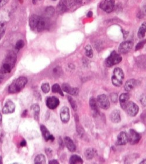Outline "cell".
I'll use <instances>...</instances> for the list:
<instances>
[{
	"label": "cell",
	"instance_id": "obj_2",
	"mask_svg": "<svg viewBox=\"0 0 146 164\" xmlns=\"http://www.w3.org/2000/svg\"><path fill=\"white\" fill-rule=\"evenodd\" d=\"M16 62V55L13 51L9 52L6 55L2 64L0 66V74H5L9 73Z\"/></svg>",
	"mask_w": 146,
	"mask_h": 164
},
{
	"label": "cell",
	"instance_id": "obj_22",
	"mask_svg": "<svg viewBox=\"0 0 146 164\" xmlns=\"http://www.w3.org/2000/svg\"><path fill=\"white\" fill-rule=\"evenodd\" d=\"M130 98V95L128 93H123L119 97V100L121 102V105L122 107L124 109L128 101Z\"/></svg>",
	"mask_w": 146,
	"mask_h": 164
},
{
	"label": "cell",
	"instance_id": "obj_23",
	"mask_svg": "<svg viewBox=\"0 0 146 164\" xmlns=\"http://www.w3.org/2000/svg\"><path fill=\"white\" fill-rule=\"evenodd\" d=\"M31 110L33 112L34 118L36 120L38 121L39 120V114H40V106L38 104H33L31 106Z\"/></svg>",
	"mask_w": 146,
	"mask_h": 164
},
{
	"label": "cell",
	"instance_id": "obj_47",
	"mask_svg": "<svg viewBox=\"0 0 146 164\" xmlns=\"http://www.w3.org/2000/svg\"><path fill=\"white\" fill-rule=\"evenodd\" d=\"M140 164H146V160H144L143 161H142L141 163H140Z\"/></svg>",
	"mask_w": 146,
	"mask_h": 164
},
{
	"label": "cell",
	"instance_id": "obj_35",
	"mask_svg": "<svg viewBox=\"0 0 146 164\" xmlns=\"http://www.w3.org/2000/svg\"><path fill=\"white\" fill-rule=\"evenodd\" d=\"M146 43V40H142V41L139 42V43H138V45H136V46L135 50L137 51V50H140V49H142L144 47V46H145V45Z\"/></svg>",
	"mask_w": 146,
	"mask_h": 164
},
{
	"label": "cell",
	"instance_id": "obj_9",
	"mask_svg": "<svg viewBox=\"0 0 146 164\" xmlns=\"http://www.w3.org/2000/svg\"><path fill=\"white\" fill-rule=\"evenodd\" d=\"M97 103L100 107L103 109H108L110 107L109 100L107 96V95L102 94L98 96L97 97Z\"/></svg>",
	"mask_w": 146,
	"mask_h": 164
},
{
	"label": "cell",
	"instance_id": "obj_16",
	"mask_svg": "<svg viewBox=\"0 0 146 164\" xmlns=\"http://www.w3.org/2000/svg\"><path fill=\"white\" fill-rule=\"evenodd\" d=\"M40 130L43 135V137L46 141L50 140L53 141L54 140V137H53V136L50 133L49 130L44 125L40 126Z\"/></svg>",
	"mask_w": 146,
	"mask_h": 164
},
{
	"label": "cell",
	"instance_id": "obj_37",
	"mask_svg": "<svg viewBox=\"0 0 146 164\" xmlns=\"http://www.w3.org/2000/svg\"><path fill=\"white\" fill-rule=\"evenodd\" d=\"M111 100L112 102H114V103H116L117 101V98H118V95L116 93H112L111 95Z\"/></svg>",
	"mask_w": 146,
	"mask_h": 164
},
{
	"label": "cell",
	"instance_id": "obj_1",
	"mask_svg": "<svg viewBox=\"0 0 146 164\" xmlns=\"http://www.w3.org/2000/svg\"><path fill=\"white\" fill-rule=\"evenodd\" d=\"M29 25L32 30L40 32L49 27V22L47 19L33 14L30 17Z\"/></svg>",
	"mask_w": 146,
	"mask_h": 164
},
{
	"label": "cell",
	"instance_id": "obj_30",
	"mask_svg": "<svg viewBox=\"0 0 146 164\" xmlns=\"http://www.w3.org/2000/svg\"><path fill=\"white\" fill-rule=\"evenodd\" d=\"M6 29V23L5 22H0V40L5 34Z\"/></svg>",
	"mask_w": 146,
	"mask_h": 164
},
{
	"label": "cell",
	"instance_id": "obj_27",
	"mask_svg": "<svg viewBox=\"0 0 146 164\" xmlns=\"http://www.w3.org/2000/svg\"><path fill=\"white\" fill-rule=\"evenodd\" d=\"M95 154V150L94 149H87L85 151V157L88 160H92Z\"/></svg>",
	"mask_w": 146,
	"mask_h": 164
},
{
	"label": "cell",
	"instance_id": "obj_29",
	"mask_svg": "<svg viewBox=\"0 0 146 164\" xmlns=\"http://www.w3.org/2000/svg\"><path fill=\"white\" fill-rule=\"evenodd\" d=\"M85 54L89 58H92L93 57V50L90 45H87L85 47Z\"/></svg>",
	"mask_w": 146,
	"mask_h": 164
},
{
	"label": "cell",
	"instance_id": "obj_39",
	"mask_svg": "<svg viewBox=\"0 0 146 164\" xmlns=\"http://www.w3.org/2000/svg\"><path fill=\"white\" fill-rule=\"evenodd\" d=\"M7 2V0H0V8H1Z\"/></svg>",
	"mask_w": 146,
	"mask_h": 164
},
{
	"label": "cell",
	"instance_id": "obj_41",
	"mask_svg": "<svg viewBox=\"0 0 146 164\" xmlns=\"http://www.w3.org/2000/svg\"><path fill=\"white\" fill-rule=\"evenodd\" d=\"M20 145L21 147H25V146L26 145V141L24 140H22V141L20 143Z\"/></svg>",
	"mask_w": 146,
	"mask_h": 164
},
{
	"label": "cell",
	"instance_id": "obj_17",
	"mask_svg": "<svg viewBox=\"0 0 146 164\" xmlns=\"http://www.w3.org/2000/svg\"><path fill=\"white\" fill-rule=\"evenodd\" d=\"M69 3L68 0H60L57 6V11L60 13L65 12L68 8Z\"/></svg>",
	"mask_w": 146,
	"mask_h": 164
},
{
	"label": "cell",
	"instance_id": "obj_49",
	"mask_svg": "<svg viewBox=\"0 0 146 164\" xmlns=\"http://www.w3.org/2000/svg\"><path fill=\"white\" fill-rule=\"evenodd\" d=\"M0 164H2V157L0 156Z\"/></svg>",
	"mask_w": 146,
	"mask_h": 164
},
{
	"label": "cell",
	"instance_id": "obj_43",
	"mask_svg": "<svg viewBox=\"0 0 146 164\" xmlns=\"http://www.w3.org/2000/svg\"><path fill=\"white\" fill-rule=\"evenodd\" d=\"M142 15H146V5L144 6L143 9V14Z\"/></svg>",
	"mask_w": 146,
	"mask_h": 164
},
{
	"label": "cell",
	"instance_id": "obj_19",
	"mask_svg": "<svg viewBox=\"0 0 146 164\" xmlns=\"http://www.w3.org/2000/svg\"><path fill=\"white\" fill-rule=\"evenodd\" d=\"M138 85V81L135 79H130L127 81L125 85V90L129 92L133 89Z\"/></svg>",
	"mask_w": 146,
	"mask_h": 164
},
{
	"label": "cell",
	"instance_id": "obj_33",
	"mask_svg": "<svg viewBox=\"0 0 146 164\" xmlns=\"http://www.w3.org/2000/svg\"><path fill=\"white\" fill-rule=\"evenodd\" d=\"M41 89L44 93H48L50 91V85L48 83H44L42 85Z\"/></svg>",
	"mask_w": 146,
	"mask_h": 164
},
{
	"label": "cell",
	"instance_id": "obj_40",
	"mask_svg": "<svg viewBox=\"0 0 146 164\" xmlns=\"http://www.w3.org/2000/svg\"><path fill=\"white\" fill-rule=\"evenodd\" d=\"M49 163L50 164H59V162L55 160H51V161H50L49 162Z\"/></svg>",
	"mask_w": 146,
	"mask_h": 164
},
{
	"label": "cell",
	"instance_id": "obj_45",
	"mask_svg": "<svg viewBox=\"0 0 146 164\" xmlns=\"http://www.w3.org/2000/svg\"><path fill=\"white\" fill-rule=\"evenodd\" d=\"M75 1L76 2V3L80 4V3H81L83 1V0H75Z\"/></svg>",
	"mask_w": 146,
	"mask_h": 164
},
{
	"label": "cell",
	"instance_id": "obj_24",
	"mask_svg": "<svg viewBox=\"0 0 146 164\" xmlns=\"http://www.w3.org/2000/svg\"><path fill=\"white\" fill-rule=\"evenodd\" d=\"M69 163L71 164H83V160L80 156L74 155V156H72L70 157Z\"/></svg>",
	"mask_w": 146,
	"mask_h": 164
},
{
	"label": "cell",
	"instance_id": "obj_8",
	"mask_svg": "<svg viewBox=\"0 0 146 164\" xmlns=\"http://www.w3.org/2000/svg\"><path fill=\"white\" fill-rule=\"evenodd\" d=\"M128 137V141L131 145H135L138 143L141 139L140 134L133 129L129 130Z\"/></svg>",
	"mask_w": 146,
	"mask_h": 164
},
{
	"label": "cell",
	"instance_id": "obj_34",
	"mask_svg": "<svg viewBox=\"0 0 146 164\" xmlns=\"http://www.w3.org/2000/svg\"><path fill=\"white\" fill-rule=\"evenodd\" d=\"M24 45H25L24 41L22 40H19L16 42V43L15 45V48L17 50H19V49L23 48L24 47Z\"/></svg>",
	"mask_w": 146,
	"mask_h": 164
},
{
	"label": "cell",
	"instance_id": "obj_14",
	"mask_svg": "<svg viewBox=\"0 0 146 164\" xmlns=\"http://www.w3.org/2000/svg\"><path fill=\"white\" fill-rule=\"evenodd\" d=\"M70 117V110L69 109L66 107L64 106L61 108L60 110V119L63 123H67Z\"/></svg>",
	"mask_w": 146,
	"mask_h": 164
},
{
	"label": "cell",
	"instance_id": "obj_42",
	"mask_svg": "<svg viewBox=\"0 0 146 164\" xmlns=\"http://www.w3.org/2000/svg\"><path fill=\"white\" fill-rule=\"evenodd\" d=\"M92 15H93V13L92 11H89L87 13V17H88V18H91L92 16Z\"/></svg>",
	"mask_w": 146,
	"mask_h": 164
},
{
	"label": "cell",
	"instance_id": "obj_6",
	"mask_svg": "<svg viewBox=\"0 0 146 164\" xmlns=\"http://www.w3.org/2000/svg\"><path fill=\"white\" fill-rule=\"evenodd\" d=\"M124 110H125L126 113L130 116L134 117L138 115L139 108V106L133 102H129L126 103Z\"/></svg>",
	"mask_w": 146,
	"mask_h": 164
},
{
	"label": "cell",
	"instance_id": "obj_15",
	"mask_svg": "<svg viewBox=\"0 0 146 164\" xmlns=\"http://www.w3.org/2000/svg\"><path fill=\"white\" fill-rule=\"evenodd\" d=\"M128 142V134L124 131L120 133L117 138L116 144L118 146H124Z\"/></svg>",
	"mask_w": 146,
	"mask_h": 164
},
{
	"label": "cell",
	"instance_id": "obj_44",
	"mask_svg": "<svg viewBox=\"0 0 146 164\" xmlns=\"http://www.w3.org/2000/svg\"><path fill=\"white\" fill-rule=\"evenodd\" d=\"M3 79H4V76L2 75H0V83L2 81Z\"/></svg>",
	"mask_w": 146,
	"mask_h": 164
},
{
	"label": "cell",
	"instance_id": "obj_50",
	"mask_svg": "<svg viewBox=\"0 0 146 164\" xmlns=\"http://www.w3.org/2000/svg\"><path fill=\"white\" fill-rule=\"evenodd\" d=\"M52 1H56V0H52Z\"/></svg>",
	"mask_w": 146,
	"mask_h": 164
},
{
	"label": "cell",
	"instance_id": "obj_10",
	"mask_svg": "<svg viewBox=\"0 0 146 164\" xmlns=\"http://www.w3.org/2000/svg\"><path fill=\"white\" fill-rule=\"evenodd\" d=\"M133 47V43L132 41L128 40L122 42L119 47V52L121 54H126L128 53Z\"/></svg>",
	"mask_w": 146,
	"mask_h": 164
},
{
	"label": "cell",
	"instance_id": "obj_5",
	"mask_svg": "<svg viewBox=\"0 0 146 164\" xmlns=\"http://www.w3.org/2000/svg\"><path fill=\"white\" fill-rule=\"evenodd\" d=\"M122 60L121 56L116 51H113L108 56L105 61V64L107 67H111L116 64H119Z\"/></svg>",
	"mask_w": 146,
	"mask_h": 164
},
{
	"label": "cell",
	"instance_id": "obj_31",
	"mask_svg": "<svg viewBox=\"0 0 146 164\" xmlns=\"http://www.w3.org/2000/svg\"><path fill=\"white\" fill-rule=\"evenodd\" d=\"M55 12L54 8L53 6H48L46 9V13L47 16L51 17L52 16Z\"/></svg>",
	"mask_w": 146,
	"mask_h": 164
},
{
	"label": "cell",
	"instance_id": "obj_4",
	"mask_svg": "<svg viewBox=\"0 0 146 164\" xmlns=\"http://www.w3.org/2000/svg\"><path fill=\"white\" fill-rule=\"evenodd\" d=\"M125 75L123 70L119 68H115L112 77V82L115 86H120L122 85Z\"/></svg>",
	"mask_w": 146,
	"mask_h": 164
},
{
	"label": "cell",
	"instance_id": "obj_46",
	"mask_svg": "<svg viewBox=\"0 0 146 164\" xmlns=\"http://www.w3.org/2000/svg\"><path fill=\"white\" fill-rule=\"evenodd\" d=\"M1 123H2V115L0 113V126L1 125Z\"/></svg>",
	"mask_w": 146,
	"mask_h": 164
},
{
	"label": "cell",
	"instance_id": "obj_21",
	"mask_svg": "<svg viewBox=\"0 0 146 164\" xmlns=\"http://www.w3.org/2000/svg\"><path fill=\"white\" fill-rule=\"evenodd\" d=\"M65 144L67 148L69 150V151L71 152H74L76 150V146L73 140L68 137H66L64 139Z\"/></svg>",
	"mask_w": 146,
	"mask_h": 164
},
{
	"label": "cell",
	"instance_id": "obj_18",
	"mask_svg": "<svg viewBox=\"0 0 146 164\" xmlns=\"http://www.w3.org/2000/svg\"><path fill=\"white\" fill-rule=\"evenodd\" d=\"M111 120L114 123H118L121 120V112L119 110H114L110 115Z\"/></svg>",
	"mask_w": 146,
	"mask_h": 164
},
{
	"label": "cell",
	"instance_id": "obj_25",
	"mask_svg": "<svg viewBox=\"0 0 146 164\" xmlns=\"http://www.w3.org/2000/svg\"><path fill=\"white\" fill-rule=\"evenodd\" d=\"M146 32V22H144L140 26L139 31H138V37L139 38H143L145 36Z\"/></svg>",
	"mask_w": 146,
	"mask_h": 164
},
{
	"label": "cell",
	"instance_id": "obj_32",
	"mask_svg": "<svg viewBox=\"0 0 146 164\" xmlns=\"http://www.w3.org/2000/svg\"><path fill=\"white\" fill-rule=\"evenodd\" d=\"M67 98H68V100H69V102H70V105H71L72 108L74 110L76 111L77 109V104H76L75 101L71 96H67Z\"/></svg>",
	"mask_w": 146,
	"mask_h": 164
},
{
	"label": "cell",
	"instance_id": "obj_36",
	"mask_svg": "<svg viewBox=\"0 0 146 164\" xmlns=\"http://www.w3.org/2000/svg\"><path fill=\"white\" fill-rule=\"evenodd\" d=\"M140 103L144 106H146V95H143L140 99Z\"/></svg>",
	"mask_w": 146,
	"mask_h": 164
},
{
	"label": "cell",
	"instance_id": "obj_12",
	"mask_svg": "<svg viewBox=\"0 0 146 164\" xmlns=\"http://www.w3.org/2000/svg\"><path fill=\"white\" fill-rule=\"evenodd\" d=\"M60 103L59 99L55 96H50L46 99V105L50 109H54Z\"/></svg>",
	"mask_w": 146,
	"mask_h": 164
},
{
	"label": "cell",
	"instance_id": "obj_38",
	"mask_svg": "<svg viewBox=\"0 0 146 164\" xmlns=\"http://www.w3.org/2000/svg\"><path fill=\"white\" fill-rule=\"evenodd\" d=\"M59 69V67H56V68H55V69L53 70V72H54V73L55 74L58 75V74H59L61 72V69Z\"/></svg>",
	"mask_w": 146,
	"mask_h": 164
},
{
	"label": "cell",
	"instance_id": "obj_28",
	"mask_svg": "<svg viewBox=\"0 0 146 164\" xmlns=\"http://www.w3.org/2000/svg\"><path fill=\"white\" fill-rule=\"evenodd\" d=\"M52 91L54 93H59L60 95L61 96H64L62 89L61 88V87L60 86V85L58 83H55L52 86Z\"/></svg>",
	"mask_w": 146,
	"mask_h": 164
},
{
	"label": "cell",
	"instance_id": "obj_48",
	"mask_svg": "<svg viewBox=\"0 0 146 164\" xmlns=\"http://www.w3.org/2000/svg\"><path fill=\"white\" fill-rule=\"evenodd\" d=\"M37 1V0H32V3H33V4H36Z\"/></svg>",
	"mask_w": 146,
	"mask_h": 164
},
{
	"label": "cell",
	"instance_id": "obj_26",
	"mask_svg": "<svg viewBox=\"0 0 146 164\" xmlns=\"http://www.w3.org/2000/svg\"><path fill=\"white\" fill-rule=\"evenodd\" d=\"M35 164H43L46 163V158L44 155L40 154L37 155L34 160Z\"/></svg>",
	"mask_w": 146,
	"mask_h": 164
},
{
	"label": "cell",
	"instance_id": "obj_11",
	"mask_svg": "<svg viewBox=\"0 0 146 164\" xmlns=\"http://www.w3.org/2000/svg\"><path fill=\"white\" fill-rule=\"evenodd\" d=\"M61 89L66 93L73 96H76L79 93V89L78 88L72 87L70 85H69L68 83H66L62 84Z\"/></svg>",
	"mask_w": 146,
	"mask_h": 164
},
{
	"label": "cell",
	"instance_id": "obj_13",
	"mask_svg": "<svg viewBox=\"0 0 146 164\" xmlns=\"http://www.w3.org/2000/svg\"><path fill=\"white\" fill-rule=\"evenodd\" d=\"M15 109V105L11 100H8L6 102L5 105L3 107L2 112L4 114H9L14 112Z\"/></svg>",
	"mask_w": 146,
	"mask_h": 164
},
{
	"label": "cell",
	"instance_id": "obj_3",
	"mask_svg": "<svg viewBox=\"0 0 146 164\" xmlns=\"http://www.w3.org/2000/svg\"><path fill=\"white\" fill-rule=\"evenodd\" d=\"M28 80L24 77H20L15 80L8 88V92L11 93H16L20 92L26 85Z\"/></svg>",
	"mask_w": 146,
	"mask_h": 164
},
{
	"label": "cell",
	"instance_id": "obj_20",
	"mask_svg": "<svg viewBox=\"0 0 146 164\" xmlns=\"http://www.w3.org/2000/svg\"><path fill=\"white\" fill-rule=\"evenodd\" d=\"M90 107L93 111L94 115H98L99 114V110L98 109V103L95 99L93 97L91 98L90 99Z\"/></svg>",
	"mask_w": 146,
	"mask_h": 164
},
{
	"label": "cell",
	"instance_id": "obj_7",
	"mask_svg": "<svg viewBox=\"0 0 146 164\" xmlns=\"http://www.w3.org/2000/svg\"><path fill=\"white\" fill-rule=\"evenodd\" d=\"M115 6V0H104L100 4V8L107 13L112 12Z\"/></svg>",
	"mask_w": 146,
	"mask_h": 164
}]
</instances>
